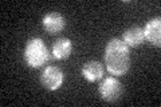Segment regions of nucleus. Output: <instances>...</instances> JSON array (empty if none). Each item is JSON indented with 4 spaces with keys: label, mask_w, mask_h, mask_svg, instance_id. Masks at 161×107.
<instances>
[{
    "label": "nucleus",
    "mask_w": 161,
    "mask_h": 107,
    "mask_svg": "<svg viewBox=\"0 0 161 107\" xmlns=\"http://www.w3.org/2000/svg\"><path fill=\"white\" fill-rule=\"evenodd\" d=\"M103 63L106 70L114 76H122L130 68V48L122 39H110L103 54Z\"/></svg>",
    "instance_id": "f257e3e1"
},
{
    "label": "nucleus",
    "mask_w": 161,
    "mask_h": 107,
    "mask_svg": "<svg viewBox=\"0 0 161 107\" xmlns=\"http://www.w3.org/2000/svg\"><path fill=\"white\" fill-rule=\"evenodd\" d=\"M40 38L30 39L24 47V62L32 68H40L46 64L53 55Z\"/></svg>",
    "instance_id": "f03ea898"
},
{
    "label": "nucleus",
    "mask_w": 161,
    "mask_h": 107,
    "mask_svg": "<svg viewBox=\"0 0 161 107\" xmlns=\"http://www.w3.org/2000/svg\"><path fill=\"white\" fill-rule=\"evenodd\" d=\"M98 91H99L101 98H102L105 102L114 103V102H117L121 98V95H122L124 86L117 78H114V76H108V78H105L102 82H101Z\"/></svg>",
    "instance_id": "7ed1b4c3"
},
{
    "label": "nucleus",
    "mask_w": 161,
    "mask_h": 107,
    "mask_svg": "<svg viewBox=\"0 0 161 107\" xmlns=\"http://www.w3.org/2000/svg\"><path fill=\"white\" fill-rule=\"evenodd\" d=\"M63 71L57 66H47L40 74V84L48 91H55L63 84Z\"/></svg>",
    "instance_id": "20e7f679"
},
{
    "label": "nucleus",
    "mask_w": 161,
    "mask_h": 107,
    "mask_svg": "<svg viewBox=\"0 0 161 107\" xmlns=\"http://www.w3.org/2000/svg\"><path fill=\"white\" fill-rule=\"evenodd\" d=\"M144 31V38L147 42L150 44L160 47L161 44V19L160 18H153L145 24Z\"/></svg>",
    "instance_id": "39448f33"
},
{
    "label": "nucleus",
    "mask_w": 161,
    "mask_h": 107,
    "mask_svg": "<svg viewBox=\"0 0 161 107\" xmlns=\"http://www.w3.org/2000/svg\"><path fill=\"white\" fill-rule=\"evenodd\" d=\"M80 72H82L83 78L89 80V82H98L103 78L105 75V67L103 64L98 62V60H87L86 63L82 66V70H80Z\"/></svg>",
    "instance_id": "423d86ee"
},
{
    "label": "nucleus",
    "mask_w": 161,
    "mask_h": 107,
    "mask_svg": "<svg viewBox=\"0 0 161 107\" xmlns=\"http://www.w3.org/2000/svg\"><path fill=\"white\" fill-rule=\"evenodd\" d=\"M42 23H43V28L50 35H57L62 32L64 25H66L64 18L59 12H48L47 15H44Z\"/></svg>",
    "instance_id": "0eeeda50"
},
{
    "label": "nucleus",
    "mask_w": 161,
    "mask_h": 107,
    "mask_svg": "<svg viewBox=\"0 0 161 107\" xmlns=\"http://www.w3.org/2000/svg\"><path fill=\"white\" fill-rule=\"evenodd\" d=\"M73 52V42L67 38H60L55 40L51 47V55L54 59L63 60L67 59Z\"/></svg>",
    "instance_id": "6e6552de"
},
{
    "label": "nucleus",
    "mask_w": 161,
    "mask_h": 107,
    "mask_svg": "<svg viewBox=\"0 0 161 107\" xmlns=\"http://www.w3.org/2000/svg\"><path fill=\"white\" fill-rule=\"evenodd\" d=\"M122 40L129 48L138 47V45L142 44L144 40H145L142 28L138 27V25H134V27L128 28L122 35Z\"/></svg>",
    "instance_id": "1a4fd4ad"
}]
</instances>
